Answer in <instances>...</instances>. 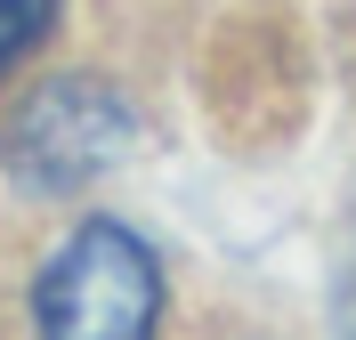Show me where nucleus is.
<instances>
[{
  "instance_id": "nucleus-3",
  "label": "nucleus",
  "mask_w": 356,
  "mask_h": 340,
  "mask_svg": "<svg viewBox=\"0 0 356 340\" xmlns=\"http://www.w3.org/2000/svg\"><path fill=\"white\" fill-rule=\"evenodd\" d=\"M49 24H57V0H0V81L49 41Z\"/></svg>"
},
{
  "instance_id": "nucleus-2",
  "label": "nucleus",
  "mask_w": 356,
  "mask_h": 340,
  "mask_svg": "<svg viewBox=\"0 0 356 340\" xmlns=\"http://www.w3.org/2000/svg\"><path fill=\"white\" fill-rule=\"evenodd\" d=\"M130 146V97L97 81V73H65V81H49L17 106L8 138H0V154L17 170L33 195H73L89 186L97 170H113V154Z\"/></svg>"
},
{
  "instance_id": "nucleus-1",
  "label": "nucleus",
  "mask_w": 356,
  "mask_h": 340,
  "mask_svg": "<svg viewBox=\"0 0 356 340\" xmlns=\"http://www.w3.org/2000/svg\"><path fill=\"white\" fill-rule=\"evenodd\" d=\"M41 340H154L162 324V268L122 219L73 227L33 284Z\"/></svg>"
},
{
  "instance_id": "nucleus-4",
  "label": "nucleus",
  "mask_w": 356,
  "mask_h": 340,
  "mask_svg": "<svg viewBox=\"0 0 356 340\" xmlns=\"http://www.w3.org/2000/svg\"><path fill=\"white\" fill-rule=\"evenodd\" d=\"M340 340H356V284L340 292Z\"/></svg>"
}]
</instances>
